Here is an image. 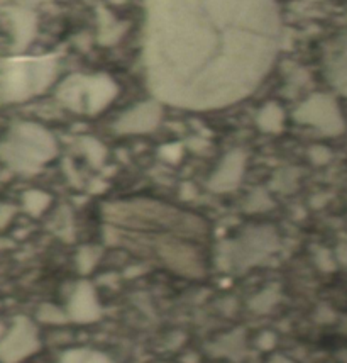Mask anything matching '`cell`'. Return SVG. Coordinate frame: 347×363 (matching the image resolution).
Here are the masks:
<instances>
[{
	"label": "cell",
	"mask_w": 347,
	"mask_h": 363,
	"mask_svg": "<svg viewBox=\"0 0 347 363\" xmlns=\"http://www.w3.org/2000/svg\"><path fill=\"white\" fill-rule=\"evenodd\" d=\"M159 109L154 104H142L136 109L129 111L123 119L117 123L120 133H144L156 128L159 121Z\"/></svg>",
	"instance_id": "2"
},
{
	"label": "cell",
	"mask_w": 347,
	"mask_h": 363,
	"mask_svg": "<svg viewBox=\"0 0 347 363\" xmlns=\"http://www.w3.org/2000/svg\"><path fill=\"white\" fill-rule=\"evenodd\" d=\"M280 38L275 0H147L151 92L183 109L231 106L268 75Z\"/></svg>",
	"instance_id": "1"
},
{
	"label": "cell",
	"mask_w": 347,
	"mask_h": 363,
	"mask_svg": "<svg viewBox=\"0 0 347 363\" xmlns=\"http://www.w3.org/2000/svg\"><path fill=\"white\" fill-rule=\"evenodd\" d=\"M115 87L107 79H95L89 84V107L90 111H98L110 102L114 97Z\"/></svg>",
	"instance_id": "3"
},
{
	"label": "cell",
	"mask_w": 347,
	"mask_h": 363,
	"mask_svg": "<svg viewBox=\"0 0 347 363\" xmlns=\"http://www.w3.org/2000/svg\"><path fill=\"white\" fill-rule=\"evenodd\" d=\"M278 112L280 111H275L273 107L263 111V118H266V121H261V126L264 129H275V126H278V121H275V114H278Z\"/></svg>",
	"instance_id": "4"
}]
</instances>
